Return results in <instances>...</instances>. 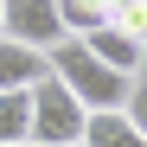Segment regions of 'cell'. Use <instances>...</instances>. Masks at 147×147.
Wrapping results in <instances>:
<instances>
[{
    "label": "cell",
    "instance_id": "cell-4",
    "mask_svg": "<svg viewBox=\"0 0 147 147\" xmlns=\"http://www.w3.org/2000/svg\"><path fill=\"white\" fill-rule=\"evenodd\" d=\"M77 147H147V134H141L121 109H96V115L83 121V141H77Z\"/></svg>",
    "mask_w": 147,
    "mask_h": 147
},
{
    "label": "cell",
    "instance_id": "cell-2",
    "mask_svg": "<svg viewBox=\"0 0 147 147\" xmlns=\"http://www.w3.org/2000/svg\"><path fill=\"white\" fill-rule=\"evenodd\" d=\"M26 96H32V141H26V147H77V141H83L90 109H83L77 96L51 77V70H45Z\"/></svg>",
    "mask_w": 147,
    "mask_h": 147
},
{
    "label": "cell",
    "instance_id": "cell-1",
    "mask_svg": "<svg viewBox=\"0 0 147 147\" xmlns=\"http://www.w3.org/2000/svg\"><path fill=\"white\" fill-rule=\"evenodd\" d=\"M45 70L77 96V102L96 115V109H121L128 102V90H134V77H121V70H109L102 58L90 51L83 38H58L51 51H45Z\"/></svg>",
    "mask_w": 147,
    "mask_h": 147
},
{
    "label": "cell",
    "instance_id": "cell-5",
    "mask_svg": "<svg viewBox=\"0 0 147 147\" xmlns=\"http://www.w3.org/2000/svg\"><path fill=\"white\" fill-rule=\"evenodd\" d=\"M38 77H45V51H26V45L0 38V96L7 90H32Z\"/></svg>",
    "mask_w": 147,
    "mask_h": 147
},
{
    "label": "cell",
    "instance_id": "cell-7",
    "mask_svg": "<svg viewBox=\"0 0 147 147\" xmlns=\"http://www.w3.org/2000/svg\"><path fill=\"white\" fill-rule=\"evenodd\" d=\"M26 141H32V96L7 90L0 96V147H26Z\"/></svg>",
    "mask_w": 147,
    "mask_h": 147
},
{
    "label": "cell",
    "instance_id": "cell-10",
    "mask_svg": "<svg viewBox=\"0 0 147 147\" xmlns=\"http://www.w3.org/2000/svg\"><path fill=\"white\" fill-rule=\"evenodd\" d=\"M134 83H147V38H141V70H134Z\"/></svg>",
    "mask_w": 147,
    "mask_h": 147
},
{
    "label": "cell",
    "instance_id": "cell-9",
    "mask_svg": "<svg viewBox=\"0 0 147 147\" xmlns=\"http://www.w3.org/2000/svg\"><path fill=\"white\" fill-rule=\"evenodd\" d=\"M121 115H128L134 128L147 134V83H134V90H128V102H121Z\"/></svg>",
    "mask_w": 147,
    "mask_h": 147
},
{
    "label": "cell",
    "instance_id": "cell-3",
    "mask_svg": "<svg viewBox=\"0 0 147 147\" xmlns=\"http://www.w3.org/2000/svg\"><path fill=\"white\" fill-rule=\"evenodd\" d=\"M0 38L26 45V51H51L64 38L58 0H0Z\"/></svg>",
    "mask_w": 147,
    "mask_h": 147
},
{
    "label": "cell",
    "instance_id": "cell-8",
    "mask_svg": "<svg viewBox=\"0 0 147 147\" xmlns=\"http://www.w3.org/2000/svg\"><path fill=\"white\" fill-rule=\"evenodd\" d=\"M102 7H109V26H115V32L147 38V0H102Z\"/></svg>",
    "mask_w": 147,
    "mask_h": 147
},
{
    "label": "cell",
    "instance_id": "cell-6",
    "mask_svg": "<svg viewBox=\"0 0 147 147\" xmlns=\"http://www.w3.org/2000/svg\"><path fill=\"white\" fill-rule=\"evenodd\" d=\"M83 45H90V51L102 58L109 70H121V77H134V70H141V38H134V32H115V26H102V32H90Z\"/></svg>",
    "mask_w": 147,
    "mask_h": 147
}]
</instances>
